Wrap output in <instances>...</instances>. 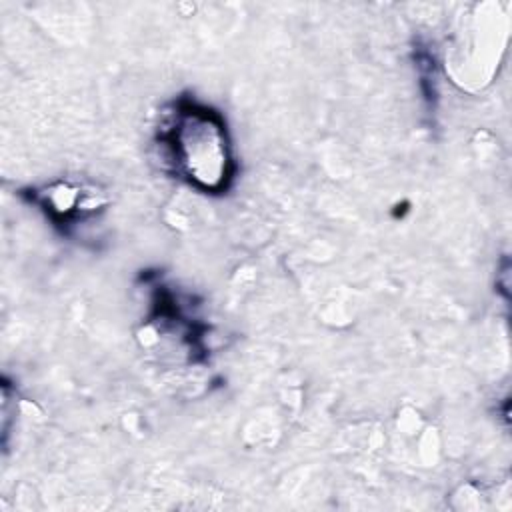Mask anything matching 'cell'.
Returning <instances> with one entry per match:
<instances>
[{
    "label": "cell",
    "instance_id": "cell-1",
    "mask_svg": "<svg viewBox=\"0 0 512 512\" xmlns=\"http://www.w3.org/2000/svg\"><path fill=\"white\" fill-rule=\"evenodd\" d=\"M154 146L164 170L200 194L222 196L238 178L224 114L194 94H180L164 106Z\"/></svg>",
    "mask_w": 512,
    "mask_h": 512
},
{
    "label": "cell",
    "instance_id": "cell-2",
    "mask_svg": "<svg viewBox=\"0 0 512 512\" xmlns=\"http://www.w3.org/2000/svg\"><path fill=\"white\" fill-rule=\"evenodd\" d=\"M142 282L148 288L146 324L158 334L176 338L190 362H206L210 326L200 318L194 298L162 280L158 272H144Z\"/></svg>",
    "mask_w": 512,
    "mask_h": 512
},
{
    "label": "cell",
    "instance_id": "cell-3",
    "mask_svg": "<svg viewBox=\"0 0 512 512\" xmlns=\"http://www.w3.org/2000/svg\"><path fill=\"white\" fill-rule=\"evenodd\" d=\"M18 196L44 212L52 226L66 236H70L80 222H86L104 210L100 192L68 180H58L42 188L20 190Z\"/></svg>",
    "mask_w": 512,
    "mask_h": 512
},
{
    "label": "cell",
    "instance_id": "cell-4",
    "mask_svg": "<svg viewBox=\"0 0 512 512\" xmlns=\"http://www.w3.org/2000/svg\"><path fill=\"white\" fill-rule=\"evenodd\" d=\"M416 54V66H418V76H420V88L424 94V100L428 104L430 110H434L436 98H438V90H436V64L432 54L424 48L418 46L414 48Z\"/></svg>",
    "mask_w": 512,
    "mask_h": 512
}]
</instances>
